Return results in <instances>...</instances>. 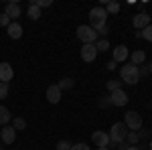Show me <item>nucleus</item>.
Instances as JSON below:
<instances>
[{
	"label": "nucleus",
	"instance_id": "f257e3e1",
	"mask_svg": "<svg viewBox=\"0 0 152 150\" xmlns=\"http://www.w3.org/2000/svg\"><path fill=\"white\" fill-rule=\"evenodd\" d=\"M105 24H107V12H105V8L104 6H94L89 10V26L97 33Z\"/></svg>",
	"mask_w": 152,
	"mask_h": 150
},
{
	"label": "nucleus",
	"instance_id": "f03ea898",
	"mask_svg": "<svg viewBox=\"0 0 152 150\" xmlns=\"http://www.w3.org/2000/svg\"><path fill=\"white\" fill-rule=\"evenodd\" d=\"M120 77H122V83H128V85H136L140 81V75H138V65L134 63H128L120 69Z\"/></svg>",
	"mask_w": 152,
	"mask_h": 150
},
{
	"label": "nucleus",
	"instance_id": "7ed1b4c3",
	"mask_svg": "<svg viewBox=\"0 0 152 150\" xmlns=\"http://www.w3.org/2000/svg\"><path fill=\"white\" fill-rule=\"evenodd\" d=\"M128 128L124 122H116L112 130L107 132V136H110V144H120V142H126V136H128Z\"/></svg>",
	"mask_w": 152,
	"mask_h": 150
},
{
	"label": "nucleus",
	"instance_id": "20e7f679",
	"mask_svg": "<svg viewBox=\"0 0 152 150\" xmlns=\"http://www.w3.org/2000/svg\"><path fill=\"white\" fill-rule=\"evenodd\" d=\"M77 37H79V41H81L83 45H95L97 43V33L89 24H81L77 29Z\"/></svg>",
	"mask_w": 152,
	"mask_h": 150
},
{
	"label": "nucleus",
	"instance_id": "39448f33",
	"mask_svg": "<svg viewBox=\"0 0 152 150\" xmlns=\"http://www.w3.org/2000/svg\"><path fill=\"white\" fill-rule=\"evenodd\" d=\"M124 124H126L128 130L138 132L142 128V116L138 114V112H126V114H124Z\"/></svg>",
	"mask_w": 152,
	"mask_h": 150
},
{
	"label": "nucleus",
	"instance_id": "423d86ee",
	"mask_svg": "<svg viewBox=\"0 0 152 150\" xmlns=\"http://www.w3.org/2000/svg\"><path fill=\"white\" fill-rule=\"evenodd\" d=\"M110 104L116 105V108H124V105L128 104V93L124 91V89H118V91H112L110 95Z\"/></svg>",
	"mask_w": 152,
	"mask_h": 150
},
{
	"label": "nucleus",
	"instance_id": "0eeeda50",
	"mask_svg": "<svg viewBox=\"0 0 152 150\" xmlns=\"http://www.w3.org/2000/svg\"><path fill=\"white\" fill-rule=\"evenodd\" d=\"M132 24H134V29L144 31V29L150 24V14H148V12H138V14L132 18Z\"/></svg>",
	"mask_w": 152,
	"mask_h": 150
},
{
	"label": "nucleus",
	"instance_id": "6e6552de",
	"mask_svg": "<svg viewBox=\"0 0 152 150\" xmlns=\"http://www.w3.org/2000/svg\"><path fill=\"white\" fill-rule=\"evenodd\" d=\"M14 77V69H12L10 63H6V61H2L0 63V81L2 83H8V81Z\"/></svg>",
	"mask_w": 152,
	"mask_h": 150
},
{
	"label": "nucleus",
	"instance_id": "1a4fd4ad",
	"mask_svg": "<svg viewBox=\"0 0 152 150\" xmlns=\"http://www.w3.org/2000/svg\"><path fill=\"white\" fill-rule=\"evenodd\" d=\"M95 57H97V49H95V45H81V59L85 61V63L95 61Z\"/></svg>",
	"mask_w": 152,
	"mask_h": 150
},
{
	"label": "nucleus",
	"instance_id": "9d476101",
	"mask_svg": "<svg viewBox=\"0 0 152 150\" xmlns=\"http://www.w3.org/2000/svg\"><path fill=\"white\" fill-rule=\"evenodd\" d=\"M0 140L4 144H12L16 140V130L12 126H2V130H0Z\"/></svg>",
	"mask_w": 152,
	"mask_h": 150
},
{
	"label": "nucleus",
	"instance_id": "9b49d317",
	"mask_svg": "<svg viewBox=\"0 0 152 150\" xmlns=\"http://www.w3.org/2000/svg\"><path fill=\"white\" fill-rule=\"evenodd\" d=\"M91 142H94L97 148H102V146H110V136H107V132L97 130V132L91 134Z\"/></svg>",
	"mask_w": 152,
	"mask_h": 150
},
{
	"label": "nucleus",
	"instance_id": "f8f14e48",
	"mask_svg": "<svg viewBox=\"0 0 152 150\" xmlns=\"http://www.w3.org/2000/svg\"><path fill=\"white\" fill-rule=\"evenodd\" d=\"M128 57H130V49L126 45H118L116 49H114V59H112V61H114V63H124Z\"/></svg>",
	"mask_w": 152,
	"mask_h": 150
},
{
	"label": "nucleus",
	"instance_id": "ddd939ff",
	"mask_svg": "<svg viewBox=\"0 0 152 150\" xmlns=\"http://www.w3.org/2000/svg\"><path fill=\"white\" fill-rule=\"evenodd\" d=\"M61 89H59L57 85H49L47 87V91H45V95H47V100H49V104H59L61 102Z\"/></svg>",
	"mask_w": 152,
	"mask_h": 150
},
{
	"label": "nucleus",
	"instance_id": "4468645a",
	"mask_svg": "<svg viewBox=\"0 0 152 150\" xmlns=\"http://www.w3.org/2000/svg\"><path fill=\"white\" fill-rule=\"evenodd\" d=\"M4 14L10 18L12 23H16V18L20 16V6H18L16 2H8V4H6V8H4Z\"/></svg>",
	"mask_w": 152,
	"mask_h": 150
},
{
	"label": "nucleus",
	"instance_id": "2eb2a0df",
	"mask_svg": "<svg viewBox=\"0 0 152 150\" xmlns=\"http://www.w3.org/2000/svg\"><path fill=\"white\" fill-rule=\"evenodd\" d=\"M144 61H146V53L138 49V51H134L132 55H130V63H134V65H144Z\"/></svg>",
	"mask_w": 152,
	"mask_h": 150
},
{
	"label": "nucleus",
	"instance_id": "dca6fc26",
	"mask_svg": "<svg viewBox=\"0 0 152 150\" xmlns=\"http://www.w3.org/2000/svg\"><path fill=\"white\" fill-rule=\"evenodd\" d=\"M8 37L10 39H20L23 37V26L18 23H10L8 24Z\"/></svg>",
	"mask_w": 152,
	"mask_h": 150
},
{
	"label": "nucleus",
	"instance_id": "f3484780",
	"mask_svg": "<svg viewBox=\"0 0 152 150\" xmlns=\"http://www.w3.org/2000/svg\"><path fill=\"white\" fill-rule=\"evenodd\" d=\"M12 120L10 112L4 108V105H0V126H8V122Z\"/></svg>",
	"mask_w": 152,
	"mask_h": 150
},
{
	"label": "nucleus",
	"instance_id": "a211bd4d",
	"mask_svg": "<svg viewBox=\"0 0 152 150\" xmlns=\"http://www.w3.org/2000/svg\"><path fill=\"white\" fill-rule=\"evenodd\" d=\"M28 18L31 20H39L41 18V8L37 6L35 2H31V6H28Z\"/></svg>",
	"mask_w": 152,
	"mask_h": 150
},
{
	"label": "nucleus",
	"instance_id": "6ab92c4d",
	"mask_svg": "<svg viewBox=\"0 0 152 150\" xmlns=\"http://www.w3.org/2000/svg\"><path fill=\"white\" fill-rule=\"evenodd\" d=\"M12 128L18 132V130H24L26 128V120L20 118V116H16V118H12Z\"/></svg>",
	"mask_w": 152,
	"mask_h": 150
},
{
	"label": "nucleus",
	"instance_id": "aec40b11",
	"mask_svg": "<svg viewBox=\"0 0 152 150\" xmlns=\"http://www.w3.org/2000/svg\"><path fill=\"white\" fill-rule=\"evenodd\" d=\"M73 85H75V81L71 79V77H63V79H61V81L57 83V87L61 89V91H63V89H71Z\"/></svg>",
	"mask_w": 152,
	"mask_h": 150
},
{
	"label": "nucleus",
	"instance_id": "412c9836",
	"mask_svg": "<svg viewBox=\"0 0 152 150\" xmlns=\"http://www.w3.org/2000/svg\"><path fill=\"white\" fill-rule=\"evenodd\" d=\"M105 12H107V14H118V12H120V4L114 2V0H107V4H105Z\"/></svg>",
	"mask_w": 152,
	"mask_h": 150
},
{
	"label": "nucleus",
	"instance_id": "4be33fe9",
	"mask_svg": "<svg viewBox=\"0 0 152 150\" xmlns=\"http://www.w3.org/2000/svg\"><path fill=\"white\" fill-rule=\"evenodd\" d=\"M126 142H128L130 146H136V144L140 142V136H138V132H132V130H130L128 136H126Z\"/></svg>",
	"mask_w": 152,
	"mask_h": 150
},
{
	"label": "nucleus",
	"instance_id": "5701e85b",
	"mask_svg": "<svg viewBox=\"0 0 152 150\" xmlns=\"http://www.w3.org/2000/svg\"><path fill=\"white\" fill-rule=\"evenodd\" d=\"M95 49H97L99 53H105V51H110V41H107V39H99V41L95 43Z\"/></svg>",
	"mask_w": 152,
	"mask_h": 150
},
{
	"label": "nucleus",
	"instance_id": "b1692460",
	"mask_svg": "<svg viewBox=\"0 0 152 150\" xmlns=\"http://www.w3.org/2000/svg\"><path fill=\"white\" fill-rule=\"evenodd\" d=\"M105 87H107V91H118V89H122V81H116V79H110L105 83Z\"/></svg>",
	"mask_w": 152,
	"mask_h": 150
},
{
	"label": "nucleus",
	"instance_id": "393cba45",
	"mask_svg": "<svg viewBox=\"0 0 152 150\" xmlns=\"http://www.w3.org/2000/svg\"><path fill=\"white\" fill-rule=\"evenodd\" d=\"M71 146L73 144H71L69 140H59L57 142V150H71Z\"/></svg>",
	"mask_w": 152,
	"mask_h": 150
},
{
	"label": "nucleus",
	"instance_id": "a878e982",
	"mask_svg": "<svg viewBox=\"0 0 152 150\" xmlns=\"http://www.w3.org/2000/svg\"><path fill=\"white\" fill-rule=\"evenodd\" d=\"M142 39H146V41H150V43H152V24H148V26L142 31Z\"/></svg>",
	"mask_w": 152,
	"mask_h": 150
},
{
	"label": "nucleus",
	"instance_id": "bb28decb",
	"mask_svg": "<svg viewBox=\"0 0 152 150\" xmlns=\"http://www.w3.org/2000/svg\"><path fill=\"white\" fill-rule=\"evenodd\" d=\"M4 97H8V83L0 81V100H4Z\"/></svg>",
	"mask_w": 152,
	"mask_h": 150
},
{
	"label": "nucleus",
	"instance_id": "cd10ccee",
	"mask_svg": "<svg viewBox=\"0 0 152 150\" xmlns=\"http://www.w3.org/2000/svg\"><path fill=\"white\" fill-rule=\"evenodd\" d=\"M35 4L39 6V8H47V6L53 4V0H35Z\"/></svg>",
	"mask_w": 152,
	"mask_h": 150
},
{
	"label": "nucleus",
	"instance_id": "c85d7f7f",
	"mask_svg": "<svg viewBox=\"0 0 152 150\" xmlns=\"http://www.w3.org/2000/svg\"><path fill=\"white\" fill-rule=\"evenodd\" d=\"M10 23H12V20L2 12V14H0V26H6V29H8V24H10Z\"/></svg>",
	"mask_w": 152,
	"mask_h": 150
},
{
	"label": "nucleus",
	"instance_id": "c756f323",
	"mask_svg": "<svg viewBox=\"0 0 152 150\" xmlns=\"http://www.w3.org/2000/svg\"><path fill=\"white\" fill-rule=\"evenodd\" d=\"M71 150H89V146L85 144V142H77V144H73Z\"/></svg>",
	"mask_w": 152,
	"mask_h": 150
},
{
	"label": "nucleus",
	"instance_id": "7c9ffc66",
	"mask_svg": "<svg viewBox=\"0 0 152 150\" xmlns=\"http://www.w3.org/2000/svg\"><path fill=\"white\" fill-rule=\"evenodd\" d=\"M138 75H140V77L150 75V73H148V67H146V65H138Z\"/></svg>",
	"mask_w": 152,
	"mask_h": 150
},
{
	"label": "nucleus",
	"instance_id": "2f4dec72",
	"mask_svg": "<svg viewBox=\"0 0 152 150\" xmlns=\"http://www.w3.org/2000/svg\"><path fill=\"white\" fill-rule=\"evenodd\" d=\"M97 35H102L105 39V37L110 35V26H107V24H105V26H102V29H99V31H97Z\"/></svg>",
	"mask_w": 152,
	"mask_h": 150
},
{
	"label": "nucleus",
	"instance_id": "473e14b6",
	"mask_svg": "<svg viewBox=\"0 0 152 150\" xmlns=\"http://www.w3.org/2000/svg\"><path fill=\"white\" fill-rule=\"evenodd\" d=\"M107 105H112V104H110V97L105 95V97H102V100H99V108H107Z\"/></svg>",
	"mask_w": 152,
	"mask_h": 150
},
{
	"label": "nucleus",
	"instance_id": "72a5a7b5",
	"mask_svg": "<svg viewBox=\"0 0 152 150\" xmlns=\"http://www.w3.org/2000/svg\"><path fill=\"white\" fill-rule=\"evenodd\" d=\"M138 136H140V140H142V138H148V136H150V132H148V130H142V128H140V130H138Z\"/></svg>",
	"mask_w": 152,
	"mask_h": 150
},
{
	"label": "nucleus",
	"instance_id": "f704fd0d",
	"mask_svg": "<svg viewBox=\"0 0 152 150\" xmlns=\"http://www.w3.org/2000/svg\"><path fill=\"white\" fill-rule=\"evenodd\" d=\"M128 146H130L128 142H120V144H116V148H118V150H128Z\"/></svg>",
	"mask_w": 152,
	"mask_h": 150
},
{
	"label": "nucleus",
	"instance_id": "c9c22d12",
	"mask_svg": "<svg viewBox=\"0 0 152 150\" xmlns=\"http://www.w3.org/2000/svg\"><path fill=\"white\" fill-rule=\"evenodd\" d=\"M105 67H107V69H110V71H114V69H116V63H114V61H110V63H107Z\"/></svg>",
	"mask_w": 152,
	"mask_h": 150
},
{
	"label": "nucleus",
	"instance_id": "e433bc0d",
	"mask_svg": "<svg viewBox=\"0 0 152 150\" xmlns=\"http://www.w3.org/2000/svg\"><path fill=\"white\" fill-rule=\"evenodd\" d=\"M146 67H148V73H152V61H148V63H146Z\"/></svg>",
	"mask_w": 152,
	"mask_h": 150
},
{
	"label": "nucleus",
	"instance_id": "4c0bfd02",
	"mask_svg": "<svg viewBox=\"0 0 152 150\" xmlns=\"http://www.w3.org/2000/svg\"><path fill=\"white\" fill-rule=\"evenodd\" d=\"M128 150H140V146H128Z\"/></svg>",
	"mask_w": 152,
	"mask_h": 150
},
{
	"label": "nucleus",
	"instance_id": "58836bf2",
	"mask_svg": "<svg viewBox=\"0 0 152 150\" xmlns=\"http://www.w3.org/2000/svg\"><path fill=\"white\" fill-rule=\"evenodd\" d=\"M97 150H110V146H102V148H97Z\"/></svg>",
	"mask_w": 152,
	"mask_h": 150
},
{
	"label": "nucleus",
	"instance_id": "ea45409f",
	"mask_svg": "<svg viewBox=\"0 0 152 150\" xmlns=\"http://www.w3.org/2000/svg\"><path fill=\"white\" fill-rule=\"evenodd\" d=\"M150 150H152V140H150Z\"/></svg>",
	"mask_w": 152,
	"mask_h": 150
},
{
	"label": "nucleus",
	"instance_id": "a19ab883",
	"mask_svg": "<svg viewBox=\"0 0 152 150\" xmlns=\"http://www.w3.org/2000/svg\"><path fill=\"white\" fill-rule=\"evenodd\" d=\"M0 150H4V148H0Z\"/></svg>",
	"mask_w": 152,
	"mask_h": 150
}]
</instances>
